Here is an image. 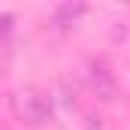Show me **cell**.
I'll list each match as a JSON object with an SVG mask.
<instances>
[{"instance_id":"2","label":"cell","mask_w":130,"mask_h":130,"mask_svg":"<svg viewBox=\"0 0 130 130\" xmlns=\"http://www.w3.org/2000/svg\"><path fill=\"white\" fill-rule=\"evenodd\" d=\"M91 85H94L97 97H103V100L115 97V76H112V70L106 67V61H94V64H91Z\"/></svg>"},{"instance_id":"1","label":"cell","mask_w":130,"mask_h":130,"mask_svg":"<svg viewBox=\"0 0 130 130\" xmlns=\"http://www.w3.org/2000/svg\"><path fill=\"white\" fill-rule=\"evenodd\" d=\"M12 112L24 124L39 127V124H45L52 118V100L45 94H39V91H33V88H21V91L12 94Z\"/></svg>"},{"instance_id":"3","label":"cell","mask_w":130,"mask_h":130,"mask_svg":"<svg viewBox=\"0 0 130 130\" xmlns=\"http://www.w3.org/2000/svg\"><path fill=\"white\" fill-rule=\"evenodd\" d=\"M79 15H85V3H61L55 9V24L58 27H70V24H76Z\"/></svg>"}]
</instances>
